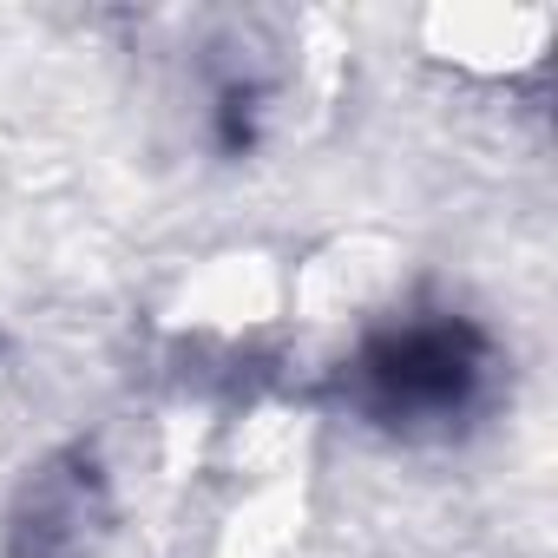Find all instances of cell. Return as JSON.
I'll list each match as a JSON object with an SVG mask.
<instances>
[{
    "mask_svg": "<svg viewBox=\"0 0 558 558\" xmlns=\"http://www.w3.org/2000/svg\"><path fill=\"white\" fill-rule=\"evenodd\" d=\"M480 342L466 329H447V323H427V329H401V336H381L368 342V355L355 362V388H362V408L395 421V427H414V421H453L473 408L480 395Z\"/></svg>",
    "mask_w": 558,
    "mask_h": 558,
    "instance_id": "obj_1",
    "label": "cell"
}]
</instances>
